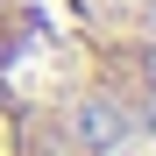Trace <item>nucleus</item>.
<instances>
[{"label": "nucleus", "mask_w": 156, "mask_h": 156, "mask_svg": "<svg viewBox=\"0 0 156 156\" xmlns=\"http://www.w3.org/2000/svg\"><path fill=\"white\" fill-rule=\"evenodd\" d=\"M0 107L57 114L107 142L156 128V0H0Z\"/></svg>", "instance_id": "obj_1"}, {"label": "nucleus", "mask_w": 156, "mask_h": 156, "mask_svg": "<svg viewBox=\"0 0 156 156\" xmlns=\"http://www.w3.org/2000/svg\"><path fill=\"white\" fill-rule=\"evenodd\" d=\"M0 156H121V142L92 135L78 121H57V114H14V107H0Z\"/></svg>", "instance_id": "obj_2"}]
</instances>
